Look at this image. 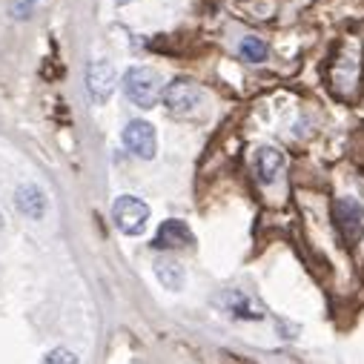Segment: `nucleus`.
I'll list each match as a JSON object with an SVG mask.
<instances>
[{
	"label": "nucleus",
	"instance_id": "9",
	"mask_svg": "<svg viewBox=\"0 0 364 364\" xmlns=\"http://www.w3.org/2000/svg\"><path fill=\"white\" fill-rule=\"evenodd\" d=\"M284 169V155L276 149V146H261L255 152V175L258 181H264V184H272Z\"/></svg>",
	"mask_w": 364,
	"mask_h": 364
},
{
	"label": "nucleus",
	"instance_id": "8",
	"mask_svg": "<svg viewBox=\"0 0 364 364\" xmlns=\"http://www.w3.org/2000/svg\"><path fill=\"white\" fill-rule=\"evenodd\" d=\"M15 204H18V210H21L26 218H35V221H41V218L46 215V207H49L46 193H43L41 187H35V184H23V187H18V193H15Z\"/></svg>",
	"mask_w": 364,
	"mask_h": 364
},
{
	"label": "nucleus",
	"instance_id": "3",
	"mask_svg": "<svg viewBox=\"0 0 364 364\" xmlns=\"http://www.w3.org/2000/svg\"><path fill=\"white\" fill-rule=\"evenodd\" d=\"M112 218L124 235H141L149 221V207L135 196H121L112 204Z\"/></svg>",
	"mask_w": 364,
	"mask_h": 364
},
{
	"label": "nucleus",
	"instance_id": "14",
	"mask_svg": "<svg viewBox=\"0 0 364 364\" xmlns=\"http://www.w3.org/2000/svg\"><path fill=\"white\" fill-rule=\"evenodd\" d=\"M0 230H4V215H0Z\"/></svg>",
	"mask_w": 364,
	"mask_h": 364
},
{
	"label": "nucleus",
	"instance_id": "2",
	"mask_svg": "<svg viewBox=\"0 0 364 364\" xmlns=\"http://www.w3.org/2000/svg\"><path fill=\"white\" fill-rule=\"evenodd\" d=\"M204 101V89L190 77H175L164 89V104L172 115H193Z\"/></svg>",
	"mask_w": 364,
	"mask_h": 364
},
{
	"label": "nucleus",
	"instance_id": "11",
	"mask_svg": "<svg viewBox=\"0 0 364 364\" xmlns=\"http://www.w3.org/2000/svg\"><path fill=\"white\" fill-rule=\"evenodd\" d=\"M218 307L235 318H261V310L252 304V299H247L244 293H235V290L218 296Z\"/></svg>",
	"mask_w": 364,
	"mask_h": 364
},
{
	"label": "nucleus",
	"instance_id": "12",
	"mask_svg": "<svg viewBox=\"0 0 364 364\" xmlns=\"http://www.w3.org/2000/svg\"><path fill=\"white\" fill-rule=\"evenodd\" d=\"M241 55H244V60L261 63V60H267V43L261 38H244L241 41Z\"/></svg>",
	"mask_w": 364,
	"mask_h": 364
},
{
	"label": "nucleus",
	"instance_id": "10",
	"mask_svg": "<svg viewBox=\"0 0 364 364\" xmlns=\"http://www.w3.org/2000/svg\"><path fill=\"white\" fill-rule=\"evenodd\" d=\"M155 276L166 290H184V284H187V269L175 258H158L155 261Z\"/></svg>",
	"mask_w": 364,
	"mask_h": 364
},
{
	"label": "nucleus",
	"instance_id": "4",
	"mask_svg": "<svg viewBox=\"0 0 364 364\" xmlns=\"http://www.w3.org/2000/svg\"><path fill=\"white\" fill-rule=\"evenodd\" d=\"M333 221L347 244H355L364 238V204L353 198H338L333 204Z\"/></svg>",
	"mask_w": 364,
	"mask_h": 364
},
{
	"label": "nucleus",
	"instance_id": "13",
	"mask_svg": "<svg viewBox=\"0 0 364 364\" xmlns=\"http://www.w3.org/2000/svg\"><path fill=\"white\" fill-rule=\"evenodd\" d=\"M41 364H80V358H77L72 350H66V347H55V350H49V353L43 355Z\"/></svg>",
	"mask_w": 364,
	"mask_h": 364
},
{
	"label": "nucleus",
	"instance_id": "7",
	"mask_svg": "<svg viewBox=\"0 0 364 364\" xmlns=\"http://www.w3.org/2000/svg\"><path fill=\"white\" fill-rule=\"evenodd\" d=\"M193 244V232L184 221H178V218H169L158 227V235L152 241L155 250H184Z\"/></svg>",
	"mask_w": 364,
	"mask_h": 364
},
{
	"label": "nucleus",
	"instance_id": "5",
	"mask_svg": "<svg viewBox=\"0 0 364 364\" xmlns=\"http://www.w3.org/2000/svg\"><path fill=\"white\" fill-rule=\"evenodd\" d=\"M124 146L132 152V155H138V158H144V161H149V158H155V152H158V135H155V127L149 124V121H129L127 127H124Z\"/></svg>",
	"mask_w": 364,
	"mask_h": 364
},
{
	"label": "nucleus",
	"instance_id": "6",
	"mask_svg": "<svg viewBox=\"0 0 364 364\" xmlns=\"http://www.w3.org/2000/svg\"><path fill=\"white\" fill-rule=\"evenodd\" d=\"M115 83H118V75H115V66L109 60H92L86 69V89L92 101L104 104L109 101V95L115 92Z\"/></svg>",
	"mask_w": 364,
	"mask_h": 364
},
{
	"label": "nucleus",
	"instance_id": "1",
	"mask_svg": "<svg viewBox=\"0 0 364 364\" xmlns=\"http://www.w3.org/2000/svg\"><path fill=\"white\" fill-rule=\"evenodd\" d=\"M124 92L127 98L141 107V109H152L158 104V98L164 95V83H161V75L149 66H132L127 75H124Z\"/></svg>",
	"mask_w": 364,
	"mask_h": 364
}]
</instances>
